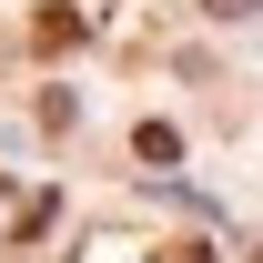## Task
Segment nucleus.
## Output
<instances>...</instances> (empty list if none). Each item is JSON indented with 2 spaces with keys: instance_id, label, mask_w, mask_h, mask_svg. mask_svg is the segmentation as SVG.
Here are the masks:
<instances>
[{
  "instance_id": "f03ea898",
  "label": "nucleus",
  "mask_w": 263,
  "mask_h": 263,
  "mask_svg": "<svg viewBox=\"0 0 263 263\" xmlns=\"http://www.w3.org/2000/svg\"><path fill=\"white\" fill-rule=\"evenodd\" d=\"M132 152L162 172V162H182V132H172V122H142V132H132Z\"/></svg>"
},
{
  "instance_id": "f257e3e1",
  "label": "nucleus",
  "mask_w": 263,
  "mask_h": 263,
  "mask_svg": "<svg viewBox=\"0 0 263 263\" xmlns=\"http://www.w3.org/2000/svg\"><path fill=\"white\" fill-rule=\"evenodd\" d=\"M81 31H91V21H81L71 0H51V10L31 21V51H51V61H61V51H81Z\"/></svg>"
},
{
  "instance_id": "7ed1b4c3",
  "label": "nucleus",
  "mask_w": 263,
  "mask_h": 263,
  "mask_svg": "<svg viewBox=\"0 0 263 263\" xmlns=\"http://www.w3.org/2000/svg\"><path fill=\"white\" fill-rule=\"evenodd\" d=\"M162 263H213V253H202V243H162Z\"/></svg>"
},
{
  "instance_id": "20e7f679",
  "label": "nucleus",
  "mask_w": 263,
  "mask_h": 263,
  "mask_svg": "<svg viewBox=\"0 0 263 263\" xmlns=\"http://www.w3.org/2000/svg\"><path fill=\"white\" fill-rule=\"evenodd\" d=\"M202 10H213V21H243V10H253V0H202Z\"/></svg>"
}]
</instances>
